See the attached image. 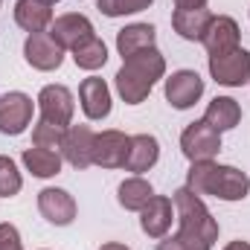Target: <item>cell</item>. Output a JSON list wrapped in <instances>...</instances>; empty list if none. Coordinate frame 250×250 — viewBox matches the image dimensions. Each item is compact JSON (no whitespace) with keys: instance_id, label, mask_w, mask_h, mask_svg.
<instances>
[{"instance_id":"2e32d148","label":"cell","mask_w":250,"mask_h":250,"mask_svg":"<svg viewBox=\"0 0 250 250\" xmlns=\"http://www.w3.org/2000/svg\"><path fill=\"white\" fill-rule=\"evenodd\" d=\"M79 102L87 120H105L111 114V90L105 79H96V76L84 79L79 84Z\"/></svg>"},{"instance_id":"7402d4cb","label":"cell","mask_w":250,"mask_h":250,"mask_svg":"<svg viewBox=\"0 0 250 250\" xmlns=\"http://www.w3.org/2000/svg\"><path fill=\"white\" fill-rule=\"evenodd\" d=\"M23 166H26V172H32L35 178H56V175L62 172V157H59V151H53V148H38V146H32V148L23 151Z\"/></svg>"},{"instance_id":"8fae6325","label":"cell","mask_w":250,"mask_h":250,"mask_svg":"<svg viewBox=\"0 0 250 250\" xmlns=\"http://www.w3.org/2000/svg\"><path fill=\"white\" fill-rule=\"evenodd\" d=\"M93 140H96V134L90 131V125H70L64 131V140H62L64 160L73 169L93 166Z\"/></svg>"},{"instance_id":"484cf974","label":"cell","mask_w":250,"mask_h":250,"mask_svg":"<svg viewBox=\"0 0 250 250\" xmlns=\"http://www.w3.org/2000/svg\"><path fill=\"white\" fill-rule=\"evenodd\" d=\"M64 131L67 128H59V125L47 123V120H38L35 128H32V146H38V148H62Z\"/></svg>"},{"instance_id":"1f68e13d","label":"cell","mask_w":250,"mask_h":250,"mask_svg":"<svg viewBox=\"0 0 250 250\" xmlns=\"http://www.w3.org/2000/svg\"><path fill=\"white\" fill-rule=\"evenodd\" d=\"M41 3H44V6H56L59 0H41Z\"/></svg>"},{"instance_id":"4316f807","label":"cell","mask_w":250,"mask_h":250,"mask_svg":"<svg viewBox=\"0 0 250 250\" xmlns=\"http://www.w3.org/2000/svg\"><path fill=\"white\" fill-rule=\"evenodd\" d=\"M154 0H96L99 12L108 15V18H120V15H134V12H143L148 9Z\"/></svg>"},{"instance_id":"ffe728a7","label":"cell","mask_w":250,"mask_h":250,"mask_svg":"<svg viewBox=\"0 0 250 250\" xmlns=\"http://www.w3.org/2000/svg\"><path fill=\"white\" fill-rule=\"evenodd\" d=\"M15 23L26 29L29 35L44 32L53 23V6H44L41 0H18L15 3Z\"/></svg>"},{"instance_id":"5bb4252c","label":"cell","mask_w":250,"mask_h":250,"mask_svg":"<svg viewBox=\"0 0 250 250\" xmlns=\"http://www.w3.org/2000/svg\"><path fill=\"white\" fill-rule=\"evenodd\" d=\"M172 215H175V204L166 195H154L143 209H140V227L148 239H163L172 227Z\"/></svg>"},{"instance_id":"3957f363","label":"cell","mask_w":250,"mask_h":250,"mask_svg":"<svg viewBox=\"0 0 250 250\" xmlns=\"http://www.w3.org/2000/svg\"><path fill=\"white\" fill-rule=\"evenodd\" d=\"M163 73H166V59L157 53V47L128 56L117 70V93L123 96L125 105H140L151 93V87L163 79Z\"/></svg>"},{"instance_id":"d4e9b609","label":"cell","mask_w":250,"mask_h":250,"mask_svg":"<svg viewBox=\"0 0 250 250\" xmlns=\"http://www.w3.org/2000/svg\"><path fill=\"white\" fill-rule=\"evenodd\" d=\"M21 187H23V178H21L15 160L6 157V154H0V198H12V195H18Z\"/></svg>"},{"instance_id":"30bf717a","label":"cell","mask_w":250,"mask_h":250,"mask_svg":"<svg viewBox=\"0 0 250 250\" xmlns=\"http://www.w3.org/2000/svg\"><path fill=\"white\" fill-rule=\"evenodd\" d=\"M204 96V79L195 70H178L166 79V99L172 108L187 111Z\"/></svg>"},{"instance_id":"7a4b0ae2","label":"cell","mask_w":250,"mask_h":250,"mask_svg":"<svg viewBox=\"0 0 250 250\" xmlns=\"http://www.w3.org/2000/svg\"><path fill=\"white\" fill-rule=\"evenodd\" d=\"M187 189L195 195H212L221 201H242L250 192V178L236 166H221L215 160H198L187 172Z\"/></svg>"},{"instance_id":"4fadbf2b","label":"cell","mask_w":250,"mask_h":250,"mask_svg":"<svg viewBox=\"0 0 250 250\" xmlns=\"http://www.w3.org/2000/svg\"><path fill=\"white\" fill-rule=\"evenodd\" d=\"M38 209L56 227H67L76 218V201H73V195L67 189H56V187L41 189L38 192Z\"/></svg>"},{"instance_id":"277c9868","label":"cell","mask_w":250,"mask_h":250,"mask_svg":"<svg viewBox=\"0 0 250 250\" xmlns=\"http://www.w3.org/2000/svg\"><path fill=\"white\" fill-rule=\"evenodd\" d=\"M181 151H184V157L192 160V163L212 160L221 151V134L212 125H207L204 120L189 123L184 128V134H181Z\"/></svg>"},{"instance_id":"44dd1931","label":"cell","mask_w":250,"mask_h":250,"mask_svg":"<svg viewBox=\"0 0 250 250\" xmlns=\"http://www.w3.org/2000/svg\"><path fill=\"white\" fill-rule=\"evenodd\" d=\"M204 123L212 125L218 134H221V131H230V128H236V125L242 123V108H239V102L230 99V96H215V99L207 105Z\"/></svg>"},{"instance_id":"d6986e66","label":"cell","mask_w":250,"mask_h":250,"mask_svg":"<svg viewBox=\"0 0 250 250\" xmlns=\"http://www.w3.org/2000/svg\"><path fill=\"white\" fill-rule=\"evenodd\" d=\"M209 21H212L209 9H175L172 12V29L187 41H204Z\"/></svg>"},{"instance_id":"5b68a950","label":"cell","mask_w":250,"mask_h":250,"mask_svg":"<svg viewBox=\"0 0 250 250\" xmlns=\"http://www.w3.org/2000/svg\"><path fill=\"white\" fill-rule=\"evenodd\" d=\"M209 76L224 87H242L250 79V53L236 47L224 56H209Z\"/></svg>"},{"instance_id":"ac0fdd59","label":"cell","mask_w":250,"mask_h":250,"mask_svg":"<svg viewBox=\"0 0 250 250\" xmlns=\"http://www.w3.org/2000/svg\"><path fill=\"white\" fill-rule=\"evenodd\" d=\"M154 41H157V32L151 23H131L117 32V50L123 59L137 56L143 50H154Z\"/></svg>"},{"instance_id":"6da1fadb","label":"cell","mask_w":250,"mask_h":250,"mask_svg":"<svg viewBox=\"0 0 250 250\" xmlns=\"http://www.w3.org/2000/svg\"><path fill=\"white\" fill-rule=\"evenodd\" d=\"M172 204L181 230L175 236H163L157 242V250H212L218 242V221L212 218L201 195L184 187L172 195Z\"/></svg>"},{"instance_id":"83f0119b","label":"cell","mask_w":250,"mask_h":250,"mask_svg":"<svg viewBox=\"0 0 250 250\" xmlns=\"http://www.w3.org/2000/svg\"><path fill=\"white\" fill-rule=\"evenodd\" d=\"M0 250H23L21 233L15 224H0Z\"/></svg>"},{"instance_id":"e0dca14e","label":"cell","mask_w":250,"mask_h":250,"mask_svg":"<svg viewBox=\"0 0 250 250\" xmlns=\"http://www.w3.org/2000/svg\"><path fill=\"white\" fill-rule=\"evenodd\" d=\"M160 160V143L151 134H134L128 143V157H125V169L128 172H148L154 163Z\"/></svg>"},{"instance_id":"7c38bea8","label":"cell","mask_w":250,"mask_h":250,"mask_svg":"<svg viewBox=\"0 0 250 250\" xmlns=\"http://www.w3.org/2000/svg\"><path fill=\"white\" fill-rule=\"evenodd\" d=\"M23 59H26L29 67L50 73V70H59V67H62L64 50L50 38V32H35V35H29L26 44H23Z\"/></svg>"},{"instance_id":"603a6c76","label":"cell","mask_w":250,"mask_h":250,"mask_svg":"<svg viewBox=\"0 0 250 250\" xmlns=\"http://www.w3.org/2000/svg\"><path fill=\"white\" fill-rule=\"evenodd\" d=\"M151 198H154V189H151V184H148L146 178H140V175L123 181L120 189H117V201H120V207L131 209V212H140Z\"/></svg>"},{"instance_id":"8992f818","label":"cell","mask_w":250,"mask_h":250,"mask_svg":"<svg viewBox=\"0 0 250 250\" xmlns=\"http://www.w3.org/2000/svg\"><path fill=\"white\" fill-rule=\"evenodd\" d=\"M32 99L21 90H9L0 96V134L18 137L32 123Z\"/></svg>"},{"instance_id":"cb8c5ba5","label":"cell","mask_w":250,"mask_h":250,"mask_svg":"<svg viewBox=\"0 0 250 250\" xmlns=\"http://www.w3.org/2000/svg\"><path fill=\"white\" fill-rule=\"evenodd\" d=\"M73 62H76V67H82V70H99V67H105V62H108L105 41L96 38V35H90L87 41H82L73 50Z\"/></svg>"},{"instance_id":"52a82bcc","label":"cell","mask_w":250,"mask_h":250,"mask_svg":"<svg viewBox=\"0 0 250 250\" xmlns=\"http://www.w3.org/2000/svg\"><path fill=\"white\" fill-rule=\"evenodd\" d=\"M38 108H41V120L59 125V128H70L73 114H76V102L73 93L64 84H47L38 93Z\"/></svg>"},{"instance_id":"f546056e","label":"cell","mask_w":250,"mask_h":250,"mask_svg":"<svg viewBox=\"0 0 250 250\" xmlns=\"http://www.w3.org/2000/svg\"><path fill=\"white\" fill-rule=\"evenodd\" d=\"M224 250H250V242H242V239H236V242H230Z\"/></svg>"},{"instance_id":"ba28073f","label":"cell","mask_w":250,"mask_h":250,"mask_svg":"<svg viewBox=\"0 0 250 250\" xmlns=\"http://www.w3.org/2000/svg\"><path fill=\"white\" fill-rule=\"evenodd\" d=\"M90 35H96L93 32V23L84 18V15H79V12H67V15H59V18H53V23H50V38L62 47V50H76L82 41H87Z\"/></svg>"},{"instance_id":"4dcf8cb0","label":"cell","mask_w":250,"mask_h":250,"mask_svg":"<svg viewBox=\"0 0 250 250\" xmlns=\"http://www.w3.org/2000/svg\"><path fill=\"white\" fill-rule=\"evenodd\" d=\"M99 250H131V248H125V245H120V242H108V245H102Z\"/></svg>"},{"instance_id":"9c48e42d","label":"cell","mask_w":250,"mask_h":250,"mask_svg":"<svg viewBox=\"0 0 250 250\" xmlns=\"http://www.w3.org/2000/svg\"><path fill=\"white\" fill-rule=\"evenodd\" d=\"M128 143H131V137L117 131V128H108V131L96 134V140H93V163L102 166V169H123L125 157H128Z\"/></svg>"},{"instance_id":"f1b7e54d","label":"cell","mask_w":250,"mask_h":250,"mask_svg":"<svg viewBox=\"0 0 250 250\" xmlns=\"http://www.w3.org/2000/svg\"><path fill=\"white\" fill-rule=\"evenodd\" d=\"M175 6L178 9H204L207 0H175Z\"/></svg>"},{"instance_id":"9a60e30c","label":"cell","mask_w":250,"mask_h":250,"mask_svg":"<svg viewBox=\"0 0 250 250\" xmlns=\"http://www.w3.org/2000/svg\"><path fill=\"white\" fill-rule=\"evenodd\" d=\"M239 23L227 15H212L207 32H204V47L209 56H224V53H233L239 47Z\"/></svg>"}]
</instances>
